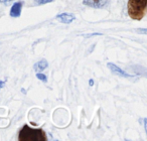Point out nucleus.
Wrapping results in <instances>:
<instances>
[{"label": "nucleus", "instance_id": "obj_1", "mask_svg": "<svg viewBox=\"0 0 147 141\" xmlns=\"http://www.w3.org/2000/svg\"><path fill=\"white\" fill-rule=\"evenodd\" d=\"M147 0H129L127 9L128 14L132 19L141 20L146 12Z\"/></svg>", "mask_w": 147, "mask_h": 141}, {"label": "nucleus", "instance_id": "obj_12", "mask_svg": "<svg viewBox=\"0 0 147 141\" xmlns=\"http://www.w3.org/2000/svg\"><path fill=\"white\" fill-rule=\"evenodd\" d=\"M89 83H90V86H93V85H94V81L93 80H90L89 81Z\"/></svg>", "mask_w": 147, "mask_h": 141}, {"label": "nucleus", "instance_id": "obj_2", "mask_svg": "<svg viewBox=\"0 0 147 141\" xmlns=\"http://www.w3.org/2000/svg\"><path fill=\"white\" fill-rule=\"evenodd\" d=\"M19 140H47V135L42 129H33L24 125L18 133Z\"/></svg>", "mask_w": 147, "mask_h": 141}, {"label": "nucleus", "instance_id": "obj_4", "mask_svg": "<svg viewBox=\"0 0 147 141\" xmlns=\"http://www.w3.org/2000/svg\"><path fill=\"white\" fill-rule=\"evenodd\" d=\"M109 0H83V3L93 8H103L108 4Z\"/></svg>", "mask_w": 147, "mask_h": 141}, {"label": "nucleus", "instance_id": "obj_11", "mask_svg": "<svg viewBox=\"0 0 147 141\" xmlns=\"http://www.w3.org/2000/svg\"><path fill=\"white\" fill-rule=\"evenodd\" d=\"M4 84H5V82L4 81H0V90L3 88V86H4Z\"/></svg>", "mask_w": 147, "mask_h": 141}, {"label": "nucleus", "instance_id": "obj_9", "mask_svg": "<svg viewBox=\"0 0 147 141\" xmlns=\"http://www.w3.org/2000/svg\"><path fill=\"white\" fill-rule=\"evenodd\" d=\"M53 1V0H35V4L37 5H41V4H47V3H49Z\"/></svg>", "mask_w": 147, "mask_h": 141}, {"label": "nucleus", "instance_id": "obj_8", "mask_svg": "<svg viewBox=\"0 0 147 141\" xmlns=\"http://www.w3.org/2000/svg\"><path fill=\"white\" fill-rule=\"evenodd\" d=\"M36 78L38 79V80L42 81L43 83H47V76H45V74H41V73H39V72L36 74Z\"/></svg>", "mask_w": 147, "mask_h": 141}, {"label": "nucleus", "instance_id": "obj_3", "mask_svg": "<svg viewBox=\"0 0 147 141\" xmlns=\"http://www.w3.org/2000/svg\"><path fill=\"white\" fill-rule=\"evenodd\" d=\"M107 67L110 69V71L113 73V74H115L116 76H120V77H124V78H130V75L128 74V73H126L124 71V69H122L121 67H119L118 65H116L115 63H107Z\"/></svg>", "mask_w": 147, "mask_h": 141}, {"label": "nucleus", "instance_id": "obj_7", "mask_svg": "<svg viewBox=\"0 0 147 141\" xmlns=\"http://www.w3.org/2000/svg\"><path fill=\"white\" fill-rule=\"evenodd\" d=\"M49 65V63H47V59H41V61H37L36 63H34L33 67H34V71L35 72H42L43 69H45Z\"/></svg>", "mask_w": 147, "mask_h": 141}, {"label": "nucleus", "instance_id": "obj_10", "mask_svg": "<svg viewBox=\"0 0 147 141\" xmlns=\"http://www.w3.org/2000/svg\"><path fill=\"white\" fill-rule=\"evenodd\" d=\"M13 0H0V2L1 3H8V2H11Z\"/></svg>", "mask_w": 147, "mask_h": 141}, {"label": "nucleus", "instance_id": "obj_6", "mask_svg": "<svg viewBox=\"0 0 147 141\" xmlns=\"http://www.w3.org/2000/svg\"><path fill=\"white\" fill-rule=\"evenodd\" d=\"M22 3L21 1H18V2H15L14 4L12 5L10 9V14L11 17H19L21 14V8H22Z\"/></svg>", "mask_w": 147, "mask_h": 141}, {"label": "nucleus", "instance_id": "obj_5", "mask_svg": "<svg viewBox=\"0 0 147 141\" xmlns=\"http://www.w3.org/2000/svg\"><path fill=\"white\" fill-rule=\"evenodd\" d=\"M57 19L59 21V22L61 23H65V24H69V23L73 22L75 19H76V17H75V15L71 14V13H61V14H59L57 16Z\"/></svg>", "mask_w": 147, "mask_h": 141}]
</instances>
